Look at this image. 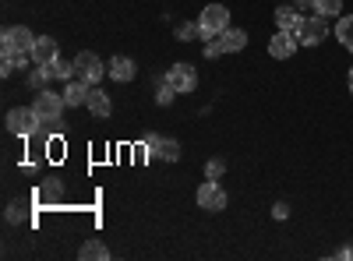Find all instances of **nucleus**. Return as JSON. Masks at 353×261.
Segmentation results:
<instances>
[{"mask_svg":"<svg viewBox=\"0 0 353 261\" xmlns=\"http://www.w3.org/2000/svg\"><path fill=\"white\" fill-rule=\"evenodd\" d=\"M8 131L11 134H18V138H32L39 127H43V121H39V113L32 109V106H14V109H8Z\"/></svg>","mask_w":353,"mask_h":261,"instance_id":"nucleus-1","label":"nucleus"},{"mask_svg":"<svg viewBox=\"0 0 353 261\" xmlns=\"http://www.w3.org/2000/svg\"><path fill=\"white\" fill-rule=\"evenodd\" d=\"M32 109L39 113V121H43V124H61V117H64L68 103H64V96H57V92L43 89V92H36Z\"/></svg>","mask_w":353,"mask_h":261,"instance_id":"nucleus-2","label":"nucleus"},{"mask_svg":"<svg viewBox=\"0 0 353 261\" xmlns=\"http://www.w3.org/2000/svg\"><path fill=\"white\" fill-rule=\"evenodd\" d=\"M198 28H201V39L223 36L226 28H230V11L223 4H209V8L201 11V18H198Z\"/></svg>","mask_w":353,"mask_h":261,"instance_id":"nucleus-3","label":"nucleus"},{"mask_svg":"<svg viewBox=\"0 0 353 261\" xmlns=\"http://www.w3.org/2000/svg\"><path fill=\"white\" fill-rule=\"evenodd\" d=\"M325 39H329V18H321V14L301 18V25H297V43L301 46H318Z\"/></svg>","mask_w":353,"mask_h":261,"instance_id":"nucleus-4","label":"nucleus"},{"mask_svg":"<svg viewBox=\"0 0 353 261\" xmlns=\"http://www.w3.org/2000/svg\"><path fill=\"white\" fill-rule=\"evenodd\" d=\"M166 85H170V89L176 92V96H188V92H194L198 89V71L191 67V64H173L170 71H166V78H163Z\"/></svg>","mask_w":353,"mask_h":261,"instance_id":"nucleus-5","label":"nucleus"},{"mask_svg":"<svg viewBox=\"0 0 353 261\" xmlns=\"http://www.w3.org/2000/svg\"><path fill=\"white\" fill-rule=\"evenodd\" d=\"M74 74H78V78H85L88 85H99V81H103V74H106V64L99 61V53L81 50V53L74 56Z\"/></svg>","mask_w":353,"mask_h":261,"instance_id":"nucleus-6","label":"nucleus"},{"mask_svg":"<svg viewBox=\"0 0 353 261\" xmlns=\"http://www.w3.org/2000/svg\"><path fill=\"white\" fill-rule=\"evenodd\" d=\"M194 201H198V209H205V212H223L230 198H226V191L219 187V180H205V184L198 187Z\"/></svg>","mask_w":353,"mask_h":261,"instance_id":"nucleus-7","label":"nucleus"},{"mask_svg":"<svg viewBox=\"0 0 353 261\" xmlns=\"http://www.w3.org/2000/svg\"><path fill=\"white\" fill-rule=\"evenodd\" d=\"M36 36H32V28H25V25H8L4 28V36H0V50H32Z\"/></svg>","mask_w":353,"mask_h":261,"instance_id":"nucleus-8","label":"nucleus"},{"mask_svg":"<svg viewBox=\"0 0 353 261\" xmlns=\"http://www.w3.org/2000/svg\"><path fill=\"white\" fill-rule=\"evenodd\" d=\"M297 32H283V28H276V36L269 39V53L276 56V61H290L293 53H297Z\"/></svg>","mask_w":353,"mask_h":261,"instance_id":"nucleus-9","label":"nucleus"},{"mask_svg":"<svg viewBox=\"0 0 353 261\" xmlns=\"http://www.w3.org/2000/svg\"><path fill=\"white\" fill-rule=\"evenodd\" d=\"M32 64H43V67H50L57 56H61V46H57V39H50V36H36V43H32Z\"/></svg>","mask_w":353,"mask_h":261,"instance_id":"nucleus-10","label":"nucleus"},{"mask_svg":"<svg viewBox=\"0 0 353 261\" xmlns=\"http://www.w3.org/2000/svg\"><path fill=\"white\" fill-rule=\"evenodd\" d=\"M134 61L131 56H110V64H106V74L113 78V81H121V85H128V81H134Z\"/></svg>","mask_w":353,"mask_h":261,"instance_id":"nucleus-11","label":"nucleus"},{"mask_svg":"<svg viewBox=\"0 0 353 261\" xmlns=\"http://www.w3.org/2000/svg\"><path fill=\"white\" fill-rule=\"evenodd\" d=\"M88 92H92V85H88L85 78H71L68 89H64L61 96H64L68 106H85V103H88Z\"/></svg>","mask_w":353,"mask_h":261,"instance_id":"nucleus-12","label":"nucleus"},{"mask_svg":"<svg viewBox=\"0 0 353 261\" xmlns=\"http://www.w3.org/2000/svg\"><path fill=\"white\" fill-rule=\"evenodd\" d=\"M88 113H92V117H110L113 113V103H110V96L99 89V85H92V92H88Z\"/></svg>","mask_w":353,"mask_h":261,"instance_id":"nucleus-13","label":"nucleus"},{"mask_svg":"<svg viewBox=\"0 0 353 261\" xmlns=\"http://www.w3.org/2000/svg\"><path fill=\"white\" fill-rule=\"evenodd\" d=\"M149 152L156 159H163V163H176V159H181V141H176V138H159Z\"/></svg>","mask_w":353,"mask_h":261,"instance_id":"nucleus-14","label":"nucleus"},{"mask_svg":"<svg viewBox=\"0 0 353 261\" xmlns=\"http://www.w3.org/2000/svg\"><path fill=\"white\" fill-rule=\"evenodd\" d=\"M219 46H223V53H241L244 46H248V32L244 28H226V32L219 36Z\"/></svg>","mask_w":353,"mask_h":261,"instance_id":"nucleus-15","label":"nucleus"},{"mask_svg":"<svg viewBox=\"0 0 353 261\" xmlns=\"http://www.w3.org/2000/svg\"><path fill=\"white\" fill-rule=\"evenodd\" d=\"M272 14H276V28H283V32H297V25H301V18H304L297 8H290V4L276 8Z\"/></svg>","mask_w":353,"mask_h":261,"instance_id":"nucleus-16","label":"nucleus"},{"mask_svg":"<svg viewBox=\"0 0 353 261\" xmlns=\"http://www.w3.org/2000/svg\"><path fill=\"white\" fill-rule=\"evenodd\" d=\"M28 61H32V53H25V50H4V64H0V74H14L18 67H28Z\"/></svg>","mask_w":353,"mask_h":261,"instance_id":"nucleus-17","label":"nucleus"},{"mask_svg":"<svg viewBox=\"0 0 353 261\" xmlns=\"http://www.w3.org/2000/svg\"><path fill=\"white\" fill-rule=\"evenodd\" d=\"M78 258H81V261H106V258H110V247L99 244V240H85L81 251H78Z\"/></svg>","mask_w":353,"mask_h":261,"instance_id":"nucleus-18","label":"nucleus"},{"mask_svg":"<svg viewBox=\"0 0 353 261\" xmlns=\"http://www.w3.org/2000/svg\"><path fill=\"white\" fill-rule=\"evenodd\" d=\"M311 11L321 18H343V0H311Z\"/></svg>","mask_w":353,"mask_h":261,"instance_id":"nucleus-19","label":"nucleus"},{"mask_svg":"<svg viewBox=\"0 0 353 261\" xmlns=\"http://www.w3.org/2000/svg\"><path fill=\"white\" fill-rule=\"evenodd\" d=\"M336 39L353 53V14H343V18L336 21Z\"/></svg>","mask_w":353,"mask_h":261,"instance_id":"nucleus-20","label":"nucleus"},{"mask_svg":"<svg viewBox=\"0 0 353 261\" xmlns=\"http://www.w3.org/2000/svg\"><path fill=\"white\" fill-rule=\"evenodd\" d=\"M50 78H53V71L43 67V64H36V71L28 74V89H32V92H43L46 85H50Z\"/></svg>","mask_w":353,"mask_h":261,"instance_id":"nucleus-21","label":"nucleus"},{"mask_svg":"<svg viewBox=\"0 0 353 261\" xmlns=\"http://www.w3.org/2000/svg\"><path fill=\"white\" fill-rule=\"evenodd\" d=\"M50 71H53V78H61V81L78 78V74H74V61H64V56H57V61L50 64Z\"/></svg>","mask_w":353,"mask_h":261,"instance_id":"nucleus-22","label":"nucleus"},{"mask_svg":"<svg viewBox=\"0 0 353 261\" xmlns=\"http://www.w3.org/2000/svg\"><path fill=\"white\" fill-rule=\"evenodd\" d=\"M176 39H181V43L201 39V28H198V25H191V21H181V25H176Z\"/></svg>","mask_w":353,"mask_h":261,"instance_id":"nucleus-23","label":"nucleus"},{"mask_svg":"<svg viewBox=\"0 0 353 261\" xmlns=\"http://www.w3.org/2000/svg\"><path fill=\"white\" fill-rule=\"evenodd\" d=\"M61 194H64V184H61V180H50V184L39 187V201H57Z\"/></svg>","mask_w":353,"mask_h":261,"instance_id":"nucleus-24","label":"nucleus"},{"mask_svg":"<svg viewBox=\"0 0 353 261\" xmlns=\"http://www.w3.org/2000/svg\"><path fill=\"white\" fill-rule=\"evenodd\" d=\"M223 173H226V163L223 159H209V163H205V180H219Z\"/></svg>","mask_w":353,"mask_h":261,"instance_id":"nucleus-25","label":"nucleus"},{"mask_svg":"<svg viewBox=\"0 0 353 261\" xmlns=\"http://www.w3.org/2000/svg\"><path fill=\"white\" fill-rule=\"evenodd\" d=\"M173 99H176V92L170 89V85H166V81H159V92H156V103H159V106H170Z\"/></svg>","mask_w":353,"mask_h":261,"instance_id":"nucleus-26","label":"nucleus"},{"mask_svg":"<svg viewBox=\"0 0 353 261\" xmlns=\"http://www.w3.org/2000/svg\"><path fill=\"white\" fill-rule=\"evenodd\" d=\"M4 219L11 222V226H18L21 219H25V209L18 205V201H14V205H8V212H4Z\"/></svg>","mask_w":353,"mask_h":261,"instance_id":"nucleus-27","label":"nucleus"},{"mask_svg":"<svg viewBox=\"0 0 353 261\" xmlns=\"http://www.w3.org/2000/svg\"><path fill=\"white\" fill-rule=\"evenodd\" d=\"M219 53H223V46H219V36H216V39H209V43H205V56H209V61H216Z\"/></svg>","mask_w":353,"mask_h":261,"instance_id":"nucleus-28","label":"nucleus"},{"mask_svg":"<svg viewBox=\"0 0 353 261\" xmlns=\"http://www.w3.org/2000/svg\"><path fill=\"white\" fill-rule=\"evenodd\" d=\"M272 219H290V205H286V201H276V205H272Z\"/></svg>","mask_w":353,"mask_h":261,"instance_id":"nucleus-29","label":"nucleus"},{"mask_svg":"<svg viewBox=\"0 0 353 261\" xmlns=\"http://www.w3.org/2000/svg\"><path fill=\"white\" fill-rule=\"evenodd\" d=\"M336 258H346V261H353V247H339V251H336Z\"/></svg>","mask_w":353,"mask_h":261,"instance_id":"nucleus-30","label":"nucleus"},{"mask_svg":"<svg viewBox=\"0 0 353 261\" xmlns=\"http://www.w3.org/2000/svg\"><path fill=\"white\" fill-rule=\"evenodd\" d=\"M346 85H350V96H353V67H350V74H346Z\"/></svg>","mask_w":353,"mask_h":261,"instance_id":"nucleus-31","label":"nucleus"}]
</instances>
